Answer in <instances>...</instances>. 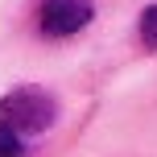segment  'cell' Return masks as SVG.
Wrapping results in <instances>:
<instances>
[{"mask_svg": "<svg viewBox=\"0 0 157 157\" xmlns=\"http://www.w3.org/2000/svg\"><path fill=\"white\" fill-rule=\"evenodd\" d=\"M0 120L13 124L21 136H37L58 120V103L41 87H17V91H8L0 99Z\"/></svg>", "mask_w": 157, "mask_h": 157, "instance_id": "cell-1", "label": "cell"}, {"mask_svg": "<svg viewBox=\"0 0 157 157\" xmlns=\"http://www.w3.org/2000/svg\"><path fill=\"white\" fill-rule=\"evenodd\" d=\"M91 17H95L91 0H41L37 21L46 37H71V33L91 25Z\"/></svg>", "mask_w": 157, "mask_h": 157, "instance_id": "cell-2", "label": "cell"}, {"mask_svg": "<svg viewBox=\"0 0 157 157\" xmlns=\"http://www.w3.org/2000/svg\"><path fill=\"white\" fill-rule=\"evenodd\" d=\"M0 157H25V145H21V132L13 124L0 120Z\"/></svg>", "mask_w": 157, "mask_h": 157, "instance_id": "cell-3", "label": "cell"}, {"mask_svg": "<svg viewBox=\"0 0 157 157\" xmlns=\"http://www.w3.org/2000/svg\"><path fill=\"white\" fill-rule=\"evenodd\" d=\"M141 41L145 50H157V4H149L141 13Z\"/></svg>", "mask_w": 157, "mask_h": 157, "instance_id": "cell-4", "label": "cell"}]
</instances>
